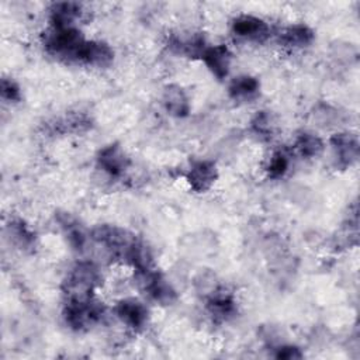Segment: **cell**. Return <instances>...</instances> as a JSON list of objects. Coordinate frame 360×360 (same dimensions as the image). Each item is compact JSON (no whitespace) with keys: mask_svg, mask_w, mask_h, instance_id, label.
I'll list each match as a JSON object with an SVG mask.
<instances>
[{"mask_svg":"<svg viewBox=\"0 0 360 360\" xmlns=\"http://www.w3.org/2000/svg\"><path fill=\"white\" fill-rule=\"evenodd\" d=\"M252 129L255 134H257L262 138L271 136V122L266 111H260L255 115V118L252 120Z\"/></svg>","mask_w":360,"mask_h":360,"instance_id":"22","label":"cell"},{"mask_svg":"<svg viewBox=\"0 0 360 360\" xmlns=\"http://www.w3.org/2000/svg\"><path fill=\"white\" fill-rule=\"evenodd\" d=\"M115 314L132 329H141L148 321V309L134 298L121 300L115 307Z\"/></svg>","mask_w":360,"mask_h":360,"instance_id":"11","label":"cell"},{"mask_svg":"<svg viewBox=\"0 0 360 360\" xmlns=\"http://www.w3.org/2000/svg\"><path fill=\"white\" fill-rule=\"evenodd\" d=\"M97 163L110 176H120L128 167L129 160L118 143H111L98 152Z\"/></svg>","mask_w":360,"mask_h":360,"instance_id":"9","label":"cell"},{"mask_svg":"<svg viewBox=\"0 0 360 360\" xmlns=\"http://www.w3.org/2000/svg\"><path fill=\"white\" fill-rule=\"evenodd\" d=\"M330 145L333 148L339 166L346 167L356 162L359 156V141L356 135L346 132L335 134L330 138Z\"/></svg>","mask_w":360,"mask_h":360,"instance_id":"8","label":"cell"},{"mask_svg":"<svg viewBox=\"0 0 360 360\" xmlns=\"http://www.w3.org/2000/svg\"><path fill=\"white\" fill-rule=\"evenodd\" d=\"M49 21L51 27L53 28H68L75 27V20L79 18L82 13V7L77 3L65 1V3H55L49 10Z\"/></svg>","mask_w":360,"mask_h":360,"instance_id":"13","label":"cell"},{"mask_svg":"<svg viewBox=\"0 0 360 360\" xmlns=\"http://www.w3.org/2000/svg\"><path fill=\"white\" fill-rule=\"evenodd\" d=\"M166 111L174 117H186L190 112V101L184 90L180 86L169 84L163 90L162 96Z\"/></svg>","mask_w":360,"mask_h":360,"instance_id":"12","label":"cell"},{"mask_svg":"<svg viewBox=\"0 0 360 360\" xmlns=\"http://www.w3.org/2000/svg\"><path fill=\"white\" fill-rule=\"evenodd\" d=\"M217 177H218L217 166L210 160L195 162L190 167V170L186 176L190 187L197 193L207 191L214 184Z\"/></svg>","mask_w":360,"mask_h":360,"instance_id":"7","label":"cell"},{"mask_svg":"<svg viewBox=\"0 0 360 360\" xmlns=\"http://www.w3.org/2000/svg\"><path fill=\"white\" fill-rule=\"evenodd\" d=\"M314 31L305 24H294L285 28L280 37V42L291 48L308 46L314 41Z\"/></svg>","mask_w":360,"mask_h":360,"instance_id":"14","label":"cell"},{"mask_svg":"<svg viewBox=\"0 0 360 360\" xmlns=\"http://www.w3.org/2000/svg\"><path fill=\"white\" fill-rule=\"evenodd\" d=\"M287 169H288V158L283 152H276L271 156L270 163L267 166L269 176L273 179H278V177L284 176Z\"/></svg>","mask_w":360,"mask_h":360,"instance_id":"21","label":"cell"},{"mask_svg":"<svg viewBox=\"0 0 360 360\" xmlns=\"http://www.w3.org/2000/svg\"><path fill=\"white\" fill-rule=\"evenodd\" d=\"M90 120L84 114H69L62 120H56L52 125L56 132H77L90 128Z\"/></svg>","mask_w":360,"mask_h":360,"instance_id":"19","label":"cell"},{"mask_svg":"<svg viewBox=\"0 0 360 360\" xmlns=\"http://www.w3.org/2000/svg\"><path fill=\"white\" fill-rule=\"evenodd\" d=\"M208 311L214 318L224 321L235 312V302L232 297L225 292L215 294L208 301Z\"/></svg>","mask_w":360,"mask_h":360,"instance_id":"17","label":"cell"},{"mask_svg":"<svg viewBox=\"0 0 360 360\" xmlns=\"http://www.w3.org/2000/svg\"><path fill=\"white\" fill-rule=\"evenodd\" d=\"M139 276H141V283L143 290L148 292V295L152 300L158 301L162 305H169L176 301L177 294L162 273L155 271L152 269V270L139 273Z\"/></svg>","mask_w":360,"mask_h":360,"instance_id":"4","label":"cell"},{"mask_svg":"<svg viewBox=\"0 0 360 360\" xmlns=\"http://www.w3.org/2000/svg\"><path fill=\"white\" fill-rule=\"evenodd\" d=\"M98 269L90 262H80L72 267L65 283L63 291L70 300L93 298V291L100 284Z\"/></svg>","mask_w":360,"mask_h":360,"instance_id":"1","label":"cell"},{"mask_svg":"<svg viewBox=\"0 0 360 360\" xmlns=\"http://www.w3.org/2000/svg\"><path fill=\"white\" fill-rule=\"evenodd\" d=\"M259 91V82L252 76H238L229 84V96L233 100H249Z\"/></svg>","mask_w":360,"mask_h":360,"instance_id":"15","label":"cell"},{"mask_svg":"<svg viewBox=\"0 0 360 360\" xmlns=\"http://www.w3.org/2000/svg\"><path fill=\"white\" fill-rule=\"evenodd\" d=\"M114 59V52L108 44L101 41H83L72 60L93 66H108Z\"/></svg>","mask_w":360,"mask_h":360,"instance_id":"5","label":"cell"},{"mask_svg":"<svg viewBox=\"0 0 360 360\" xmlns=\"http://www.w3.org/2000/svg\"><path fill=\"white\" fill-rule=\"evenodd\" d=\"M1 96L3 98L8 100V101H20L21 98V93H20V87L17 86V83L11 79H1Z\"/></svg>","mask_w":360,"mask_h":360,"instance_id":"23","label":"cell"},{"mask_svg":"<svg viewBox=\"0 0 360 360\" xmlns=\"http://www.w3.org/2000/svg\"><path fill=\"white\" fill-rule=\"evenodd\" d=\"M8 229V235L10 238L14 240V243H17L21 249H31L35 243V235L34 232L25 225L24 221L21 219H14L10 221V224L7 225Z\"/></svg>","mask_w":360,"mask_h":360,"instance_id":"16","label":"cell"},{"mask_svg":"<svg viewBox=\"0 0 360 360\" xmlns=\"http://www.w3.org/2000/svg\"><path fill=\"white\" fill-rule=\"evenodd\" d=\"M232 31L238 37L256 42H263L270 37V27L262 18L253 15L236 17L232 22Z\"/></svg>","mask_w":360,"mask_h":360,"instance_id":"6","label":"cell"},{"mask_svg":"<svg viewBox=\"0 0 360 360\" xmlns=\"http://www.w3.org/2000/svg\"><path fill=\"white\" fill-rule=\"evenodd\" d=\"M322 148H323V143L321 138H318L311 132L300 134L295 141V149L304 158H314L319 155Z\"/></svg>","mask_w":360,"mask_h":360,"instance_id":"18","label":"cell"},{"mask_svg":"<svg viewBox=\"0 0 360 360\" xmlns=\"http://www.w3.org/2000/svg\"><path fill=\"white\" fill-rule=\"evenodd\" d=\"M103 314V307L93 298L70 300L65 307L63 318L72 329L84 330L98 322Z\"/></svg>","mask_w":360,"mask_h":360,"instance_id":"2","label":"cell"},{"mask_svg":"<svg viewBox=\"0 0 360 360\" xmlns=\"http://www.w3.org/2000/svg\"><path fill=\"white\" fill-rule=\"evenodd\" d=\"M59 222L62 225V228L65 229V233L68 235V239L70 242V245L75 248V249H82L86 243V235L84 232L82 231V228L77 225V222L70 218L69 215H63V218L59 217Z\"/></svg>","mask_w":360,"mask_h":360,"instance_id":"20","label":"cell"},{"mask_svg":"<svg viewBox=\"0 0 360 360\" xmlns=\"http://www.w3.org/2000/svg\"><path fill=\"white\" fill-rule=\"evenodd\" d=\"M83 41H84L83 35L75 27H68V28L51 27V30L45 35L44 44L49 53L72 60L75 52L77 51V48Z\"/></svg>","mask_w":360,"mask_h":360,"instance_id":"3","label":"cell"},{"mask_svg":"<svg viewBox=\"0 0 360 360\" xmlns=\"http://www.w3.org/2000/svg\"><path fill=\"white\" fill-rule=\"evenodd\" d=\"M276 357L277 359H284V360H292V359H301L302 353L297 346L285 345V346H280L277 349Z\"/></svg>","mask_w":360,"mask_h":360,"instance_id":"24","label":"cell"},{"mask_svg":"<svg viewBox=\"0 0 360 360\" xmlns=\"http://www.w3.org/2000/svg\"><path fill=\"white\" fill-rule=\"evenodd\" d=\"M201 59L204 60V63L215 77L218 79L226 77L229 72V63H231V52L226 45L207 46L201 53Z\"/></svg>","mask_w":360,"mask_h":360,"instance_id":"10","label":"cell"}]
</instances>
